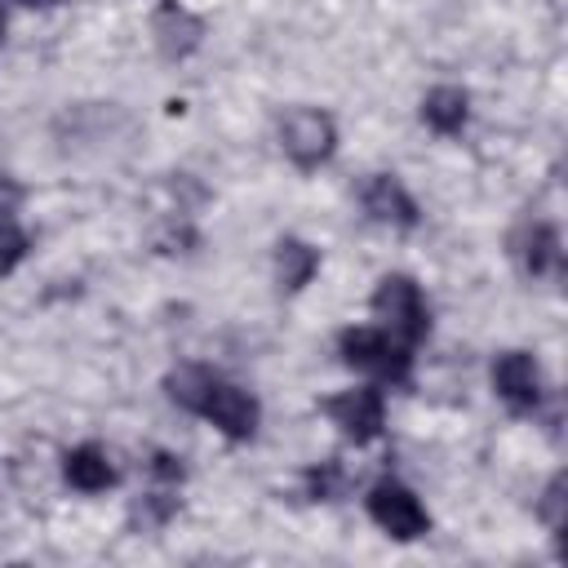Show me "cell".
Instances as JSON below:
<instances>
[{"instance_id":"cell-12","label":"cell","mask_w":568,"mask_h":568,"mask_svg":"<svg viewBox=\"0 0 568 568\" xmlns=\"http://www.w3.org/2000/svg\"><path fill=\"white\" fill-rule=\"evenodd\" d=\"M559 257H564V248H559V231H555L550 222L524 226V235H519V262H524L528 275H550V271H559Z\"/></svg>"},{"instance_id":"cell-9","label":"cell","mask_w":568,"mask_h":568,"mask_svg":"<svg viewBox=\"0 0 568 568\" xmlns=\"http://www.w3.org/2000/svg\"><path fill=\"white\" fill-rule=\"evenodd\" d=\"M62 475H67V484L80 488V493H106V488L115 484V466H111L106 448H98V444H75V448L62 457Z\"/></svg>"},{"instance_id":"cell-19","label":"cell","mask_w":568,"mask_h":568,"mask_svg":"<svg viewBox=\"0 0 568 568\" xmlns=\"http://www.w3.org/2000/svg\"><path fill=\"white\" fill-rule=\"evenodd\" d=\"M18 4H53V0H18Z\"/></svg>"},{"instance_id":"cell-13","label":"cell","mask_w":568,"mask_h":568,"mask_svg":"<svg viewBox=\"0 0 568 568\" xmlns=\"http://www.w3.org/2000/svg\"><path fill=\"white\" fill-rule=\"evenodd\" d=\"M315 271H320V253H315L306 240H293V235H284V240L275 244V275H280V284H284L288 293L306 288Z\"/></svg>"},{"instance_id":"cell-4","label":"cell","mask_w":568,"mask_h":568,"mask_svg":"<svg viewBox=\"0 0 568 568\" xmlns=\"http://www.w3.org/2000/svg\"><path fill=\"white\" fill-rule=\"evenodd\" d=\"M280 146L297 169H320L337 151V124L320 106H293L280 120Z\"/></svg>"},{"instance_id":"cell-3","label":"cell","mask_w":568,"mask_h":568,"mask_svg":"<svg viewBox=\"0 0 568 568\" xmlns=\"http://www.w3.org/2000/svg\"><path fill=\"white\" fill-rule=\"evenodd\" d=\"M364 506H368V519H373L386 537H395V541H417V537L430 532L426 506H422L417 493H413L408 484H399V479H377V484L368 488Z\"/></svg>"},{"instance_id":"cell-7","label":"cell","mask_w":568,"mask_h":568,"mask_svg":"<svg viewBox=\"0 0 568 568\" xmlns=\"http://www.w3.org/2000/svg\"><path fill=\"white\" fill-rule=\"evenodd\" d=\"M493 390H497V399H501L506 408L532 413V408L541 404V390H546L537 359H532L528 351H501V355L493 359Z\"/></svg>"},{"instance_id":"cell-20","label":"cell","mask_w":568,"mask_h":568,"mask_svg":"<svg viewBox=\"0 0 568 568\" xmlns=\"http://www.w3.org/2000/svg\"><path fill=\"white\" fill-rule=\"evenodd\" d=\"M0 36H4V13H0Z\"/></svg>"},{"instance_id":"cell-17","label":"cell","mask_w":568,"mask_h":568,"mask_svg":"<svg viewBox=\"0 0 568 568\" xmlns=\"http://www.w3.org/2000/svg\"><path fill=\"white\" fill-rule=\"evenodd\" d=\"M151 475H155L160 484H169V488H178L186 470H182V457H173V453H155V457H151Z\"/></svg>"},{"instance_id":"cell-15","label":"cell","mask_w":568,"mask_h":568,"mask_svg":"<svg viewBox=\"0 0 568 568\" xmlns=\"http://www.w3.org/2000/svg\"><path fill=\"white\" fill-rule=\"evenodd\" d=\"M27 248H31V240H27V231L9 217V213H0V275H9L22 257H27Z\"/></svg>"},{"instance_id":"cell-10","label":"cell","mask_w":568,"mask_h":568,"mask_svg":"<svg viewBox=\"0 0 568 568\" xmlns=\"http://www.w3.org/2000/svg\"><path fill=\"white\" fill-rule=\"evenodd\" d=\"M422 120H426L435 133H444V138L462 133L466 120H470V98H466V89H457V84L430 89V93L422 98Z\"/></svg>"},{"instance_id":"cell-18","label":"cell","mask_w":568,"mask_h":568,"mask_svg":"<svg viewBox=\"0 0 568 568\" xmlns=\"http://www.w3.org/2000/svg\"><path fill=\"white\" fill-rule=\"evenodd\" d=\"M306 479H311V493H315V497H324V501H328V497H333V493H337V484H342V470H337V466H333V462H328V466H320V470H311V475H306Z\"/></svg>"},{"instance_id":"cell-8","label":"cell","mask_w":568,"mask_h":568,"mask_svg":"<svg viewBox=\"0 0 568 568\" xmlns=\"http://www.w3.org/2000/svg\"><path fill=\"white\" fill-rule=\"evenodd\" d=\"M364 209L373 222H386V226H417V200L408 195V186L395 178V173H373L364 182Z\"/></svg>"},{"instance_id":"cell-16","label":"cell","mask_w":568,"mask_h":568,"mask_svg":"<svg viewBox=\"0 0 568 568\" xmlns=\"http://www.w3.org/2000/svg\"><path fill=\"white\" fill-rule=\"evenodd\" d=\"M564 501H568V497H564V475H555V479L546 484V493H541V506H537L550 532H559V528H564Z\"/></svg>"},{"instance_id":"cell-1","label":"cell","mask_w":568,"mask_h":568,"mask_svg":"<svg viewBox=\"0 0 568 568\" xmlns=\"http://www.w3.org/2000/svg\"><path fill=\"white\" fill-rule=\"evenodd\" d=\"M337 355L377 377V382H408V368H413V346H404L399 337H390L382 324H351L337 333Z\"/></svg>"},{"instance_id":"cell-5","label":"cell","mask_w":568,"mask_h":568,"mask_svg":"<svg viewBox=\"0 0 568 568\" xmlns=\"http://www.w3.org/2000/svg\"><path fill=\"white\" fill-rule=\"evenodd\" d=\"M320 408L328 413V422H333L351 444H373V439L382 435V426H386V399H382L377 386H351V390L324 399Z\"/></svg>"},{"instance_id":"cell-14","label":"cell","mask_w":568,"mask_h":568,"mask_svg":"<svg viewBox=\"0 0 568 568\" xmlns=\"http://www.w3.org/2000/svg\"><path fill=\"white\" fill-rule=\"evenodd\" d=\"M213 377H217V373H213V368H204V364H182V368H173V373H169V382H164V386H169V399H173V404H182L186 413H195V408H200V399H204V390L213 386Z\"/></svg>"},{"instance_id":"cell-2","label":"cell","mask_w":568,"mask_h":568,"mask_svg":"<svg viewBox=\"0 0 568 568\" xmlns=\"http://www.w3.org/2000/svg\"><path fill=\"white\" fill-rule=\"evenodd\" d=\"M373 315L404 346H417L430 333V306H426L422 288L408 275H382L377 280V288H373Z\"/></svg>"},{"instance_id":"cell-6","label":"cell","mask_w":568,"mask_h":568,"mask_svg":"<svg viewBox=\"0 0 568 568\" xmlns=\"http://www.w3.org/2000/svg\"><path fill=\"white\" fill-rule=\"evenodd\" d=\"M204 422H213L226 439H253V430H257V422H262V408H257V399L248 395V390H240V386H231V382H222V377H213V386L204 390V399H200V408H195Z\"/></svg>"},{"instance_id":"cell-11","label":"cell","mask_w":568,"mask_h":568,"mask_svg":"<svg viewBox=\"0 0 568 568\" xmlns=\"http://www.w3.org/2000/svg\"><path fill=\"white\" fill-rule=\"evenodd\" d=\"M155 40H160V49H164L169 58H182V53H191V49L200 44V22H195L182 4L164 0V4L155 9Z\"/></svg>"}]
</instances>
